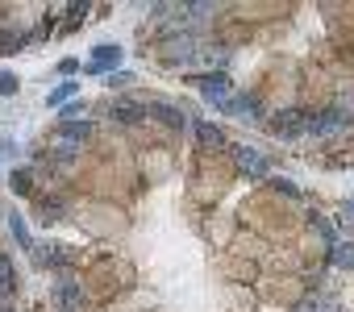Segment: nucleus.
Instances as JSON below:
<instances>
[{"instance_id": "obj_1", "label": "nucleus", "mask_w": 354, "mask_h": 312, "mask_svg": "<svg viewBox=\"0 0 354 312\" xmlns=\"http://www.w3.org/2000/svg\"><path fill=\"white\" fill-rule=\"evenodd\" d=\"M234 163L246 175H254V179H267L271 175V159H267V154H259V150H250V146H234Z\"/></svg>"}, {"instance_id": "obj_2", "label": "nucleus", "mask_w": 354, "mask_h": 312, "mask_svg": "<svg viewBox=\"0 0 354 312\" xmlns=\"http://www.w3.org/2000/svg\"><path fill=\"white\" fill-rule=\"evenodd\" d=\"M225 88H230V75L225 71H209V75H196V92L209 100V104H225Z\"/></svg>"}, {"instance_id": "obj_3", "label": "nucleus", "mask_w": 354, "mask_h": 312, "mask_svg": "<svg viewBox=\"0 0 354 312\" xmlns=\"http://www.w3.org/2000/svg\"><path fill=\"white\" fill-rule=\"evenodd\" d=\"M121 59H125V50H121V46H113V42H104V46H96V50H92L88 71H92V75H100V71H117V67H121Z\"/></svg>"}, {"instance_id": "obj_4", "label": "nucleus", "mask_w": 354, "mask_h": 312, "mask_svg": "<svg viewBox=\"0 0 354 312\" xmlns=\"http://www.w3.org/2000/svg\"><path fill=\"white\" fill-rule=\"evenodd\" d=\"M188 55H192V38L188 34H180V38H167L162 42V63H188Z\"/></svg>"}, {"instance_id": "obj_5", "label": "nucleus", "mask_w": 354, "mask_h": 312, "mask_svg": "<svg viewBox=\"0 0 354 312\" xmlns=\"http://www.w3.org/2000/svg\"><path fill=\"white\" fill-rule=\"evenodd\" d=\"M109 117H117V125H133V121H142V117H146V104H133V100H117V104L109 108Z\"/></svg>"}, {"instance_id": "obj_6", "label": "nucleus", "mask_w": 354, "mask_h": 312, "mask_svg": "<svg viewBox=\"0 0 354 312\" xmlns=\"http://www.w3.org/2000/svg\"><path fill=\"white\" fill-rule=\"evenodd\" d=\"M196 146H205V150H225V137H221V129L217 125H209V121H196Z\"/></svg>"}, {"instance_id": "obj_7", "label": "nucleus", "mask_w": 354, "mask_h": 312, "mask_svg": "<svg viewBox=\"0 0 354 312\" xmlns=\"http://www.w3.org/2000/svg\"><path fill=\"white\" fill-rule=\"evenodd\" d=\"M13 291H17L13 262H9V254H0V304H9V300H13Z\"/></svg>"}, {"instance_id": "obj_8", "label": "nucleus", "mask_w": 354, "mask_h": 312, "mask_svg": "<svg viewBox=\"0 0 354 312\" xmlns=\"http://www.w3.org/2000/svg\"><path fill=\"white\" fill-rule=\"evenodd\" d=\"M146 117H154V121H162L167 129H180V125H184V113H180V108H175V104H150V108H146Z\"/></svg>"}, {"instance_id": "obj_9", "label": "nucleus", "mask_w": 354, "mask_h": 312, "mask_svg": "<svg viewBox=\"0 0 354 312\" xmlns=\"http://www.w3.org/2000/svg\"><path fill=\"white\" fill-rule=\"evenodd\" d=\"M221 113H234V117H254V113H259V100H254V96H225Z\"/></svg>"}, {"instance_id": "obj_10", "label": "nucleus", "mask_w": 354, "mask_h": 312, "mask_svg": "<svg viewBox=\"0 0 354 312\" xmlns=\"http://www.w3.org/2000/svg\"><path fill=\"white\" fill-rule=\"evenodd\" d=\"M304 121H308V117H304V113H300V117H296V113H283V117H279V121H275V125H271V129H275V133H283V137H296V133H300V129H308V125H304Z\"/></svg>"}, {"instance_id": "obj_11", "label": "nucleus", "mask_w": 354, "mask_h": 312, "mask_svg": "<svg viewBox=\"0 0 354 312\" xmlns=\"http://www.w3.org/2000/svg\"><path fill=\"white\" fill-rule=\"evenodd\" d=\"M9 229H13V237H17V246H21V250H30V254H34V237H30V229H26V217H21V213H17V208H13V213H9Z\"/></svg>"}, {"instance_id": "obj_12", "label": "nucleus", "mask_w": 354, "mask_h": 312, "mask_svg": "<svg viewBox=\"0 0 354 312\" xmlns=\"http://www.w3.org/2000/svg\"><path fill=\"white\" fill-rule=\"evenodd\" d=\"M59 133L71 137V142H84V137L92 133V121H84V117H80V121H59Z\"/></svg>"}, {"instance_id": "obj_13", "label": "nucleus", "mask_w": 354, "mask_h": 312, "mask_svg": "<svg viewBox=\"0 0 354 312\" xmlns=\"http://www.w3.org/2000/svg\"><path fill=\"white\" fill-rule=\"evenodd\" d=\"M329 258H333V266H354V246L350 242H329Z\"/></svg>"}, {"instance_id": "obj_14", "label": "nucleus", "mask_w": 354, "mask_h": 312, "mask_svg": "<svg viewBox=\"0 0 354 312\" xmlns=\"http://www.w3.org/2000/svg\"><path fill=\"white\" fill-rule=\"evenodd\" d=\"M9 184H13V192H17V196H34V171H30V167H17Z\"/></svg>"}, {"instance_id": "obj_15", "label": "nucleus", "mask_w": 354, "mask_h": 312, "mask_svg": "<svg viewBox=\"0 0 354 312\" xmlns=\"http://www.w3.org/2000/svg\"><path fill=\"white\" fill-rule=\"evenodd\" d=\"M337 125H342V113L333 108V113H321V117H317V121H313L308 129H313V133H333Z\"/></svg>"}, {"instance_id": "obj_16", "label": "nucleus", "mask_w": 354, "mask_h": 312, "mask_svg": "<svg viewBox=\"0 0 354 312\" xmlns=\"http://www.w3.org/2000/svg\"><path fill=\"white\" fill-rule=\"evenodd\" d=\"M75 92H80V84H75V79H67L63 88H55V92H50V100H46V104H55V108H59V104L75 100Z\"/></svg>"}, {"instance_id": "obj_17", "label": "nucleus", "mask_w": 354, "mask_h": 312, "mask_svg": "<svg viewBox=\"0 0 354 312\" xmlns=\"http://www.w3.org/2000/svg\"><path fill=\"white\" fill-rule=\"evenodd\" d=\"M17 88H21V79L13 71H0V96H17Z\"/></svg>"}, {"instance_id": "obj_18", "label": "nucleus", "mask_w": 354, "mask_h": 312, "mask_svg": "<svg viewBox=\"0 0 354 312\" xmlns=\"http://www.w3.org/2000/svg\"><path fill=\"white\" fill-rule=\"evenodd\" d=\"M271 188H275L279 196H300V188H296L292 179H271Z\"/></svg>"}, {"instance_id": "obj_19", "label": "nucleus", "mask_w": 354, "mask_h": 312, "mask_svg": "<svg viewBox=\"0 0 354 312\" xmlns=\"http://www.w3.org/2000/svg\"><path fill=\"white\" fill-rule=\"evenodd\" d=\"M109 84H113V88H129V84H133V75H129V71H113V75H109Z\"/></svg>"}, {"instance_id": "obj_20", "label": "nucleus", "mask_w": 354, "mask_h": 312, "mask_svg": "<svg viewBox=\"0 0 354 312\" xmlns=\"http://www.w3.org/2000/svg\"><path fill=\"white\" fill-rule=\"evenodd\" d=\"M342 217H346V225H354V200H342V208H337Z\"/></svg>"}, {"instance_id": "obj_21", "label": "nucleus", "mask_w": 354, "mask_h": 312, "mask_svg": "<svg viewBox=\"0 0 354 312\" xmlns=\"http://www.w3.org/2000/svg\"><path fill=\"white\" fill-rule=\"evenodd\" d=\"M75 71H80V63H71V59L59 63V75H75Z\"/></svg>"}]
</instances>
